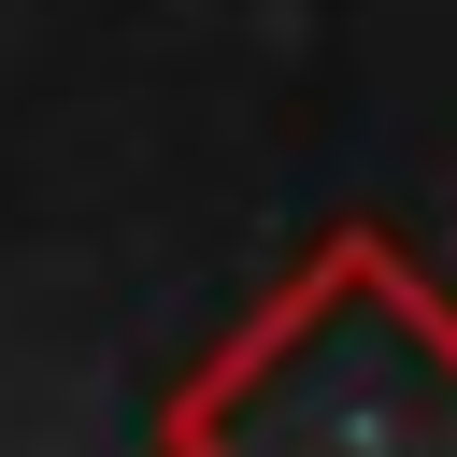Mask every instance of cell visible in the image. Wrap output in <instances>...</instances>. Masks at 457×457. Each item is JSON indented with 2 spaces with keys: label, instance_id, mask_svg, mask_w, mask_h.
<instances>
[{
  "label": "cell",
  "instance_id": "obj_1",
  "mask_svg": "<svg viewBox=\"0 0 457 457\" xmlns=\"http://www.w3.org/2000/svg\"><path fill=\"white\" fill-rule=\"evenodd\" d=\"M171 443H457V314L371 228H328L314 271L171 400Z\"/></svg>",
  "mask_w": 457,
  "mask_h": 457
}]
</instances>
